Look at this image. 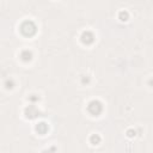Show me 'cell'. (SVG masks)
<instances>
[{
	"mask_svg": "<svg viewBox=\"0 0 153 153\" xmlns=\"http://www.w3.org/2000/svg\"><path fill=\"white\" fill-rule=\"evenodd\" d=\"M36 30H37V27L32 20H25L20 25V31L24 36H32V35H35Z\"/></svg>",
	"mask_w": 153,
	"mask_h": 153,
	"instance_id": "obj_1",
	"label": "cell"
},
{
	"mask_svg": "<svg viewBox=\"0 0 153 153\" xmlns=\"http://www.w3.org/2000/svg\"><path fill=\"white\" fill-rule=\"evenodd\" d=\"M87 110L90 114H92L93 116H97L102 112L103 110V106H102V103L98 102V100H91L87 105Z\"/></svg>",
	"mask_w": 153,
	"mask_h": 153,
	"instance_id": "obj_2",
	"label": "cell"
},
{
	"mask_svg": "<svg viewBox=\"0 0 153 153\" xmlns=\"http://www.w3.org/2000/svg\"><path fill=\"white\" fill-rule=\"evenodd\" d=\"M25 115H26V117H29V118H35V117L39 116V111L36 109V106L29 105V106L25 109Z\"/></svg>",
	"mask_w": 153,
	"mask_h": 153,
	"instance_id": "obj_3",
	"label": "cell"
},
{
	"mask_svg": "<svg viewBox=\"0 0 153 153\" xmlns=\"http://www.w3.org/2000/svg\"><path fill=\"white\" fill-rule=\"evenodd\" d=\"M93 39H94V36H93V33H92L91 31H84V32H82V35H81V41H82L85 44L92 43Z\"/></svg>",
	"mask_w": 153,
	"mask_h": 153,
	"instance_id": "obj_4",
	"label": "cell"
},
{
	"mask_svg": "<svg viewBox=\"0 0 153 153\" xmlns=\"http://www.w3.org/2000/svg\"><path fill=\"white\" fill-rule=\"evenodd\" d=\"M36 130L39 133V134H45L48 131V124L45 122H39L37 126H36Z\"/></svg>",
	"mask_w": 153,
	"mask_h": 153,
	"instance_id": "obj_5",
	"label": "cell"
},
{
	"mask_svg": "<svg viewBox=\"0 0 153 153\" xmlns=\"http://www.w3.org/2000/svg\"><path fill=\"white\" fill-rule=\"evenodd\" d=\"M20 57H22L23 61H30L31 57H32V54H31V51H29V50H23L22 54H20Z\"/></svg>",
	"mask_w": 153,
	"mask_h": 153,
	"instance_id": "obj_6",
	"label": "cell"
},
{
	"mask_svg": "<svg viewBox=\"0 0 153 153\" xmlns=\"http://www.w3.org/2000/svg\"><path fill=\"white\" fill-rule=\"evenodd\" d=\"M99 141H100V137H99L97 134H94V135H92V136H91V142H92L93 145L99 143Z\"/></svg>",
	"mask_w": 153,
	"mask_h": 153,
	"instance_id": "obj_7",
	"label": "cell"
},
{
	"mask_svg": "<svg viewBox=\"0 0 153 153\" xmlns=\"http://www.w3.org/2000/svg\"><path fill=\"white\" fill-rule=\"evenodd\" d=\"M120 18H121L122 20H127V18H128V13L124 12V11H121V12H120Z\"/></svg>",
	"mask_w": 153,
	"mask_h": 153,
	"instance_id": "obj_8",
	"label": "cell"
},
{
	"mask_svg": "<svg viewBox=\"0 0 153 153\" xmlns=\"http://www.w3.org/2000/svg\"><path fill=\"white\" fill-rule=\"evenodd\" d=\"M6 87H7V88L13 87V82H12L11 80H7V81H6Z\"/></svg>",
	"mask_w": 153,
	"mask_h": 153,
	"instance_id": "obj_9",
	"label": "cell"
},
{
	"mask_svg": "<svg viewBox=\"0 0 153 153\" xmlns=\"http://www.w3.org/2000/svg\"><path fill=\"white\" fill-rule=\"evenodd\" d=\"M128 135H129V136H133V135H135V131H133V130H128Z\"/></svg>",
	"mask_w": 153,
	"mask_h": 153,
	"instance_id": "obj_10",
	"label": "cell"
}]
</instances>
